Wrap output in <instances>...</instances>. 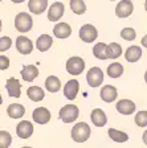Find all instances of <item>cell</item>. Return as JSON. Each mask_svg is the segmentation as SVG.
<instances>
[{"instance_id":"7c38bea8","label":"cell","mask_w":147,"mask_h":148,"mask_svg":"<svg viewBox=\"0 0 147 148\" xmlns=\"http://www.w3.org/2000/svg\"><path fill=\"white\" fill-rule=\"evenodd\" d=\"M78 90H80V82L77 79H70L65 83L64 86V95L66 99L69 101H73L76 99L77 94H78Z\"/></svg>"},{"instance_id":"ee69618b","label":"cell","mask_w":147,"mask_h":148,"mask_svg":"<svg viewBox=\"0 0 147 148\" xmlns=\"http://www.w3.org/2000/svg\"><path fill=\"white\" fill-rule=\"evenodd\" d=\"M0 1H3V0H0Z\"/></svg>"},{"instance_id":"6da1fadb","label":"cell","mask_w":147,"mask_h":148,"mask_svg":"<svg viewBox=\"0 0 147 148\" xmlns=\"http://www.w3.org/2000/svg\"><path fill=\"white\" fill-rule=\"evenodd\" d=\"M90 127L85 122H80V123L74 124V127L72 128V139L76 143H85L88 139L90 138Z\"/></svg>"},{"instance_id":"8992f818","label":"cell","mask_w":147,"mask_h":148,"mask_svg":"<svg viewBox=\"0 0 147 148\" xmlns=\"http://www.w3.org/2000/svg\"><path fill=\"white\" fill-rule=\"evenodd\" d=\"M98 37L97 28L92 24H85L80 28V38L84 42H94Z\"/></svg>"},{"instance_id":"30bf717a","label":"cell","mask_w":147,"mask_h":148,"mask_svg":"<svg viewBox=\"0 0 147 148\" xmlns=\"http://www.w3.org/2000/svg\"><path fill=\"white\" fill-rule=\"evenodd\" d=\"M32 119L37 124H46L50 120V111L45 107H37L32 112Z\"/></svg>"},{"instance_id":"52a82bcc","label":"cell","mask_w":147,"mask_h":148,"mask_svg":"<svg viewBox=\"0 0 147 148\" xmlns=\"http://www.w3.org/2000/svg\"><path fill=\"white\" fill-rule=\"evenodd\" d=\"M134 12V4L131 0H121L115 7V15L121 18H126L133 15Z\"/></svg>"},{"instance_id":"74e56055","label":"cell","mask_w":147,"mask_h":148,"mask_svg":"<svg viewBox=\"0 0 147 148\" xmlns=\"http://www.w3.org/2000/svg\"><path fill=\"white\" fill-rule=\"evenodd\" d=\"M144 81H146V83H147V70H146V73H144Z\"/></svg>"},{"instance_id":"d6a6232c","label":"cell","mask_w":147,"mask_h":148,"mask_svg":"<svg viewBox=\"0 0 147 148\" xmlns=\"http://www.w3.org/2000/svg\"><path fill=\"white\" fill-rule=\"evenodd\" d=\"M11 45H12V40H11V37H8V36L0 37V53L8 50L9 48H11Z\"/></svg>"},{"instance_id":"8fae6325","label":"cell","mask_w":147,"mask_h":148,"mask_svg":"<svg viewBox=\"0 0 147 148\" xmlns=\"http://www.w3.org/2000/svg\"><path fill=\"white\" fill-rule=\"evenodd\" d=\"M16 49H17L19 53L21 54H29L33 50V42H32L28 37L25 36H19L16 38Z\"/></svg>"},{"instance_id":"ffe728a7","label":"cell","mask_w":147,"mask_h":148,"mask_svg":"<svg viewBox=\"0 0 147 148\" xmlns=\"http://www.w3.org/2000/svg\"><path fill=\"white\" fill-rule=\"evenodd\" d=\"M142 57V49L141 46H137V45H133V46H129L126 49V53H125V58L127 62H137L139 61Z\"/></svg>"},{"instance_id":"7bdbcfd3","label":"cell","mask_w":147,"mask_h":148,"mask_svg":"<svg viewBox=\"0 0 147 148\" xmlns=\"http://www.w3.org/2000/svg\"><path fill=\"white\" fill-rule=\"evenodd\" d=\"M110 1H115V0H110Z\"/></svg>"},{"instance_id":"4316f807","label":"cell","mask_w":147,"mask_h":148,"mask_svg":"<svg viewBox=\"0 0 147 148\" xmlns=\"http://www.w3.org/2000/svg\"><path fill=\"white\" fill-rule=\"evenodd\" d=\"M106 53H107V58L115 60V58H118V57L122 56V46L117 42H111L107 45Z\"/></svg>"},{"instance_id":"2e32d148","label":"cell","mask_w":147,"mask_h":148,"mask_svg":"<svg viewBox=\"0 0 147 148\" xmlns=\"http://www.w3.org/2000/svg\"><path fill=\"white\" fill-rule=\"evenodd\" d=\"M39 75V69L36 65H24L21 69V78L25 82H33Z\"/></svg>"},{"instance_id":"7402d4cb","label":"cell","mask_w":147,"mask_h":148,"mask_svg":"<svg viewBox=\"0 0 147 148\" xmlns=\"http://www.w3.org/2000/svg\"><path fill=\"white\" fill-rule=\"evenodd\" d=\"M53 45V38L49 34H41L36 41V48L40 52H46L50 49V46Z\"/></svg>"},{"instance_id":"b9f144b4","label":"cell","mask_w":147,"mask_h":148,"mask_svg":"<svg viewBox=\"0 0 147 148\" xmlns=\"http://www.w3.org/2000/svg\"><path fill=\"white\" fill-rule=\"evenodd\" d=\"M21 148H32V147H21Z\"/></svg>"},{"instance_id":"4dcf8cb0","label":"cell","mask_w":147,"mask_h":148,"mask_svg":"<svg viewBox=\"0 0 147 148\" xmlns=\"http://www.w3.org/2000/svg\"><path fill=\"white\" fill-rule=\"evenodd\" d=\"M134 120L138 127H147V111H138L134 116Z\"/></svg>"},{"instance_id":"e575fe53","label":"cell","mask_w":147,"mask_h":148,"mask_svg":"<svg viewBox=\"0 0 147 148\" xmlns=\"http://www.w3.org/2000/svg\"><path fill=\"white\" fill-rule=\"evenodd\" d=\"M142 46H144V48H147V34H144L143 37H142Z\"/></svg>"},{"instance_id":"cb8c5ba5","label":"cell","mask_w":147,"mask_h":148,"mask_svg":"<svg viewBox=\"0 0 147 148\" xmlns=\"http://www.w3.org/2000/svg\"><path fill=\"white\" fill-rule=\"evenodd\" d=\"M107 134H109V138L115 143H126L129 140V135L126 132H123V131H119V130L109 128Z\"/></svg>"},{"instance_id":"4fadbf2b","label":"cell","mask_w":147,"mask_h":148,"mask_svg":"<svg viewBox=\"0 0 147 148\" xmlns=\"http://www.w3.org/2000/svg\"><path fill=\"white\" fill-rule=\"evenodd\" d=\"M117 111L119 112V114L122 115H131L135 112V108H137V106H135V103L133 101H130V99H121V101L117 102Z\"/></svg>"},{"instance_id":"d6986e66","label":"cell","mask_w":147,"mask_h":148,"mask_svg":"<svg viewBox=\"0 0 147 148\" xmlns=\"http://www.w3.org/2000/svg\"><path fill=\"white\" fill-rule=\"evenodd\" d=\"M28 8H29L31 13L41 15L48 8V0H29L28 1Z\"/></svg>"},{"instance_id":"60d3db41","label":"cell","mask_w":147,"mask_h":148,"mask_svg":"<svg viewBox=\"0 0 147 148\" xmlns=\"http://www.w3.org/2000/svg\"><path fill=\"white\" fill-rule=\"evenodd\" d=\"M0 32H1V18H0Z\"/></svg>"},{"instance_id":"484cf974","label":"cell","mask_w":147,"mask_h":148,"mask_svg":"<svg viewBox=\"0 0 147 148\" xmlns=\"http://www.w3.org/2000/svg\"><path fill=\"white\" fill-rule=\"evenodd\" d=\"M106 73L110 78H119L123 74V66L119 62H113V64H110L107 66Z\"/></svg>"},{"instance_id":"1f68e13d","label":"cell","mask_w":147,"mask_h":148,"mask_svg":"<svg viewBox=\"0 0 147 148\" xmlns=\"http://www.w3.org/2000/svg\"><path fill=\"white\" fill-rule=\"evenodd\" d=\"M121 37L126 41H134L137 37V32L134 28H123L121 31Z\"/></svg>"},{"instance_id":"8d00e7d4","label":"cell","mask_w":147,"mask_h":148,"mask_svg":"<svg viewBox=\"0 0 147 148\" xmlns=\"http://www.w3.org/2000/svg\"><path fill=\"white\" fill-rule=\"evenodd\" d=\"M12 3H15V4H20V3H23L24 0H11Z\"/></svg>"},{"instance_id":"d4e9b609","label":"cell","mask_w":147,"mask_h":148,"mask_svg":"<svg viewBox=\"0 0 147 148\" xmlns=\"http://www.w3.org/2000/svg\"><path fill=\"white\" fill-rule=\"evenodd\" d=\"M45 89L49 92H57L61 89V82L56 75H49L45 79Z\"/></svg>"},{"instance_id":"ab89813d","label":"cell","mask_w":147,"mask_h":148,"mask_svg":"<svg viewBox=\"0 0 147 148\" xmlns=\"http://www.w3.org/2000/svg\"><path fill=\"white\" fill-rule=\"evenodd\" d=\"M3 103V97H1V94H0V105Z\"/></svg>"},{"instance_id":"44dd1931","label":"cell","mask_w":147,"mask_h":148,"mask_svg":"<svg viewBox=\"0 0 147 148\" xmlns=\"http://www.w3.org/2000/svg\"><path fill=\"white\" fill-rule=\"evenodd\" d=\"M7 114L12 119H20L25 114V107L20 103H12V105H9L7 107Z\"/></svg>"},{"instance_id":"f1b7e54d","label":"cell","mask_w":147,"mask_h":148,"mask_svg":"<svg viewBox=\"0 0 147 148\" xmlns=\"http://www.w3.org/2000/svg\"><path fill=\"white\" fill-rule=\"evenodd\" d=\"M69 5L76 15H84L86 12V5L84 0H69Z\"/></svg>"},{"instance_id":"ac0fdd59","label":"cell","mask_w":147,"mask_h":148,"mask_svg":"<svg viewBox=\"0 0 147 148\" xmlns=\"http://www.w3.org/2000/svg\"><path fill=\"white\" fill-rule=\"evenodd\" d=\"M53 34H55V37L61 38V40L62 38H68L72 34V28L66 23H58L53 28Z\"/></svg>"},{"instance_id":"5bb4252c","label":"cell","mask_w":147,"mask_h":148,"mask_svg":"<svg viewBox=\"0 0 147 148\" xmlns=\"http://www.w3.org/2000/svg\"><path fill=\"white\" fill-rule=\"evenodd\" d=\"M6 89L8 91L9 97H13V98H20L21 95V85H20V81L17 78H9L7 79L6 83Z\"/></svg>"},{"instance_id":"d590c367","label":"cell","mask_w":147,"mask_h":148,"mask_svg":"<svg viewBox=\"0 0 147 148\" xmlns=\"http://www.w3.org/2000/svg\"><path fill=\"white\" fill-rule=\"evenodd\" d=\"M142 140H143V143L147 145V130L143 132V135H142Z\"/></svg>"},{"instance_id":"83f0119b","label":"cell","mask_w":147,"mask_h":148,"mask_svg":"<svg viewBox=\"0 0 147 148\" xmlns=\"http://www.w3.org/2000/svg\"><path fill=\"white\" fill-rule=\"evenodd\" d=\"M106 49H107L106 44L98 42V44H95L94 48H93V54H94V57L98 58V60H107Z\"/></svg>"},{"instance_id":"7a4b0ae2","label":"cell","mask_w":147,"mask_h":148,"mask_svg":"<svg viewBox=\"0 0 147 148\" xmlns=\"http://www.w3.org/2000/svg\"><path fill=\"white\" fill-rule=\"evenodd\" d=\"M33 27V18L28 12H20L15 17V28L20 33H27Z\"/></svg>"},{"instance_id":"836d02e7","label":"cell","mask_w":147,"mask_h":148,"mask_svg":"<svg viewBox=\"0 0 147 148\" xmlns=\"http://www.w3.org/2000/svg\"><path fill=\"white\" fill-rule=\"evenodd\" d=\"M9 68V58L7 56H0V70H7Z\"/></svg>"},{"instance_id":"ba28073f","label":"cell","mask_w":147,"mask_h":148,"mask_svg":"<svg viewBox=\"0 0 147 148\" xmlns=\"http://www.w3.org/2000/svg\"><path fill=\"white\" fill-rule=\"evenodd\" d=\"M65 12V5L61 1H56L48 9V20L49 21H58Z\"/></svg>"},{"instance_id":"277c9868","label":"cell","mask_w":147,"mask_h":148,"mask_svg":"<svg viewBox=\"0 0 147 148\" xmlns=\"http://www.w3.org/2000/svg\"><path fill=\"white\" fill-rule=\"evenodd\" d=\"M84 69H85V61L81 57H70L66 61V71L72 75H80L82 74Z\"/></svg>"},{"instance_id":"9c48e42d","label":"cell","mask_w":147,"mask_h":148,"mask_svg":"<svg viewBox=\"0 0 147 148\" xmlns=\"http://www.w3.org/2000/svg\"><path fill=\"white\" fill-rule=\"evenodd\" d=\"M33 134V124L29 120H21L16 126V135L20 139H28Z\"/></svg>"},{"instance_id":"3957f363","label":"cell","mask_w":147,"mask_h":148,"mask_svg":"<svg viewBox=\"0 0 147 148\" xmlns=\"http://www.w3.org/2000/svg\"><path fill=\"white\" fill-rule=\"evenodd\" d=\"M80 115V110L76 105H66L60 110L58 116L64 123H73Z\"/></svg>"},{"instance_id":"9a60e30c","label":"cell","mask_w":147,"mask_h":148,"mask_svg":"<svg viewBox=\"0 0 147 148\" xmlns=\"http://www.w3.org/2000/svg\"><path fill=\"white\" fill-rule=\"evenodd\" d=\"M99 95H101V99L104 102L111 103V102H114L117 99V97H118V90H117L113 85H105L101 89Z\"/></svg>"},{"instance_id":"5b68a950","label":"cell","mask_w":147,"mask_h":148,"mask_svg":"<svg viewBox=\"0 0 147 148\" xmlns=\"http://www.w3.org/2000/svg\"><path fill=\"white\" fill-rule=\"evenodd\" d=\"M86 81H88V85L90 87H98L101 86L102 82H104V71L101 70L97 66H93L88 70L86 74Z\"/></svg>"},{"instance_id":"603a6c76","label":"cell","mask_w":147,"mask_h":148,"mask_svg":"<svg viewBox=\"0 0 147 148\" xmlns=\"http://www.w3.org/2000/svg\"><path fill=\"white\" fill-rule=\"evenodd\" d=\"M27 95L32 102H40L44 99L45 92L39 86H31V87H28V90H27Z\"/></svg>"},{"instance_id":"f35d334b","label":"cell","mask_w":147,"mask_h":148,"mask_svg":"<svg viewBox=\"0 0 147 148\" xmlns=\"http://www.w3.org/2000/svg\"><path fill=\"white\" fill-rule=\"evenodd\" d=\"M144 9H146V12H147V0L144 1Z\"/></svg>"},{"instance_id":"f546056e","label":"cell","mask_w":147,"mask_h":148,"mask_svg":"<svg viewBox=\"0 0 147 148\" xmlns=\"http://www.w3.org/2000/svg\"><path fill=\"white\" fill-rule=\"evenodd\" d=\"M12 144V136L8 131H0V148H9Z\"/></svg>"},{"instance_id":"e0dca14e","label":"cell","mask_w":147,"mask_h":148,"mask_svg":"<svg viewBox=\"0 0 147 148\" xmlns=\"http://www.w3.org/2000/svg\"><path fill=\"white\" fill-rule=\"evenodd\" d=\"M90 119L95 127H104L107 123V116L105 114V111L101 108H94L90 114Z\"/></svg>"}]
</instances>
